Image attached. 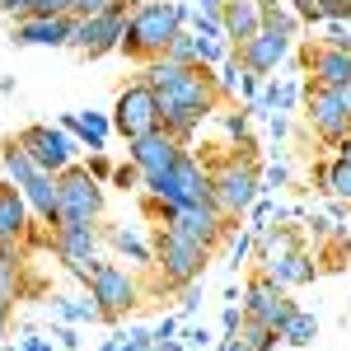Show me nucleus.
Listing matches in <instances>:
<instances>
[{
	"instance_id": "nucleus-1",
	"label": "nucleus",
	"mask_w": 351,
	"mask_h": 351,
	"mask_svg": "<svg viewBox=\"0 0 351 351\" xmlns=\"http://www.w3.org/2000/svg\"><path fill=\"white\" fill-rule=\"evenodd\" d=\"M216 104H220L216 71H206V66H188V71H183L173 84H164V89H160L164 132H169L178 145H183V150H188L192 136H197V127L216 112Z\"/></svg>"
},
{
	"instance_id": "nucleus-2",
	"label": "nucleus",
	"mask_w": 351,
	"mask_h": 351,
	"mask_svg": "<svg viewBox=\"0 0 351 351\" xmlns=\"http://www.w3.org/2000/svg\"><path fill=\"white\" fill-rule=\"evenodd\" d=\"M188 14H192L188 0H145V5H136L132 19H127L122 52L132 56V61H141V66L164 56V47L188 28Z\"/></svg>"
},
{
	"instance_id": "nucleus-3",
	"label": "nucleus",
	"mask_w": 351,
	"mask_h": 351,
	"mask_svg": "<svg viewBox=\"0 0 351 351\" xmlns=\"http://www.w3.org/2000/svg\"><path fill=\"white\" fill-rule=\"evenodd\" d=\"M145 216L150 220H160L164 230H173V234H183V239L192 243H202V248H211L216 253L220 243L230 239V230H234V220L220 211L216 202H192V206H164L160 197H150L145 192Z\"/></svg>"
},
{
	"instance_id": "nucleus-4",
	"label": "nucleus",
	"mask_w": 351,
	"mask_h": 351,
	"mask_svg": "<svg viewBox=\"0 0 351 351\" xmlns=\"http://www.w3.org/2000/svg\"><path fill=\"white\" fill-rule=\"evenodd\" d=\"M211 263V248H202V243L183 239V234H173V230H164L155 234V286L160 291H188L202 281V271Z\"/></svg>"
},
{
	"instance_id": "nucleus-5",
	"label": "nucleus",
	"mask_w": 351,
	"mask_h": 351,
	"mask_svg": "<svg viewBox=\"0 0 351 351\" xmlns=\"http://www.w3.org/2000/svg\"><path fill=\"white\" fill-rule=\"evenodd\" d=\"M211 178H216L211 202H216L230 220L248 216L253 202L263 197V173H258V155H253V150H243V155H225V160L211 169Z\"/></svg>"
},
{
	"instance_id": "nucleus-6",
	"label": "nucleus",
	"mask_w": 351,
	"mask_h": 351,
	"mask_svg": "<svg viewBox=\"0 0 351 351\" xmlns=\"http://www.w3.org/2000/svg\"><path fill=\"white\" fill-rule=\"evenodd\" d=\"M141 192H150V197H160L164 206H192V202H211V192H216V178H211V164L202 160V155H192L183 150L169 173L160 178H150Z\"/></svg>"
},
{
	"instance_id": "nucleus-7",
	"label": "nucleus",
	"mask_w": 351,
	"mask_h": 351,
	"mask_svg": "<svg viewBox=\"0 0 351 351\" xmlns=\"http://www.w3.org/2000/svg\"><path fill=\"white\" fill-rule=\"evenodd\" d=\"M52 248H56V258L66 263V271L89 286V276H94L99 258H104V225L99 220H56Z\"/></svg>"
},
{
	"instance_id": "nucleus-8",
	"label": "nucleus",
	"mask_w": 351,
	"mask_h": 351,
	"mask_svg": "<svg viewBox=\"0 0 351 351\" xmlns=\"http://www.w3.org/2000/svg\"><path fill=\"white\" fill-rule=\"evenodd\" d=\"M141 281H136L132 267H122V263H108V258H99V267L89 276V300L99 304V314H104V324H117V319H127L136 304H141Z\"/></svg>"
},
{
	"instance_id": "nucleus-9",
	"label": "nucleus",
	"mask_w": 351,
	"mask_h": 351,
	"mask_svg": "<svg viewBox=\"0 0 351 351\" xmlns=\"http://www.w3.org/2000/svg\"><path fill=\"white\" fill-rule=\"evenodd\" d=\"M164 117H160V94L150 89V84L136 75L117 99H112V132L122 136V141H141V136L160 132Z\"/></svg>"
},
{
	"instance_id": "nucleus-10",
	"label": "nucleus",
	"mask_w": 351,
	"mask_h": 351,
	"mask_svg": "<svg viewBox=\"0 0 351 351\" xmlns=\"http://www.w3.org/2000/svg\"><path fill=\"white\" fill-rule=\"evenodd\" d=\"M127 19H132V10H104V14H84V19H75L71 47H75L84 61H99V56L117 52V47H122V38H127Z\"/></svg>"
},
{
	"instance_id": "nucleus-11",
	"label": "nucleus",
	"mask_w": 351,
	"mask_h": 351,
	"mask_svg": "<svg viewBox=\"0 0 351 351\" xmlns=\"http://www.w3.org/2000/svg\"><path fill=\"white\" fill-rule=\"evenodd\" d=\"M56 188H61V220H104V183L84 164L56 173Z\"/></svg>"
},
{
	"instance_id": "nucleus-12",
	"label": "nucleus",
	"mask_w": 351,
	"mask_h": 351,
	"mask_svg": "<svg viewBox=\"0 0 351 351\" xmlns=\"http://www.w3.org/2000/svg\"><path fill=\"white\" fill-rule=\"evenodd\" d=\"M304 127L332 150V145L351 132V117H347V108H342V94H337V89H324V84H304Z\"/></svg>"
},
{
	"instance_id": "nucleus-13",
	"label": "nucleus",
	"mask_w": 351,
	"mask_h": 351,
	"mask_svg": "<svg viewBox=\"0 0 351 351\" xmlns=\"http://www.w3.org/2000/svg\"><path fill=\"white\" fill-rule=\"evenodd\" d=\"M19 145H24L33 164L38 169H47V173H66L71 164H75V150H80V141L71 132H61V127H47V122H33L19 132Z\"/></svg>"
},
{
	"instance_id": "nucleus-14",
	"label": "nucleus",
	"mask_w": 351,
	"mask_h": 351,
	"mask_svg": "<svg viewBox=\"0 0 351 351\" xmlns=\"http://www.w3.org/2000/svg\"><path fill=\"white\" fill-rule=\"evenodd\" d=\"M243 319H258V324H271L276 332H281V324L295 314L300 304L291 295H286V286H276L267 271H253L248 276V286H243Z\"/></svg>"
},
{
	"instance_id": "nucleus-15",
	"label": "nucleus",
	"mask_w": 351,
	"mask_h": 351,
	"mask_svg": "<svg viewBox=\"0 0 351 351\" xmlns=\"http://www.w3.org/2000/svg\"><path fill=\"white\" fill-rule=\"evenodd\" d=\"M291 47H295V38H286V33H276V28H258V38H248L243 47H234V56L243 61V71H253V75L267 80L276 66L291 61Z\"/></svg>"
},
{
	"instance_id": "nucleus-16",
	"label": "nucleus",
	"mask_w": 351,
	"mask_h": 351,
	"mask_svg": "<svg viewBox=\"0 0 351 351\" xmlns=\"http://www.w3.org/2000/svg\"><path fill=\"white\" fill-rule=\"evenodd\" d=\"M75 14H19L14 19V43L19 47H71Z\"/></svg>"
},
{
	"instance_id": "nucleus-17",
	"label": "nucleus",
	"mask_w": 351,
	"mask_h": 351,
	"mask_svg": "<svg viewBox=\"0 0 351 351\" xmlns=\"http://www.w3.org/2000/svg\"><path fill=\"white\" fill-rule=\"evenodd\" d=\"M178 155H183V145L164 132V127H160V132H150V136H141V141H127V160L141 169V178H145V183H150V178H160V173H169Z\"/></svg>"
},
{
	"instance_id": "nucleus-18",
	"label": "nucleus",
	"mask_w": 351,
	"mask_h": 351,
	"mask_svg": "<svg viewBox=\"0 0 351 351\" xmlns=\"http://www.w3.org/2000/svg\"><path fill=\"white\" fill-rule=\"evenodd\" d=\"M258 271H267L276 286L295 291V286H309V281L319 276V263H314V253L300 243V248H286V253H267V258H258Z\"/></svg>"
},
{
	"instance_id": "nucleus-19",
	"label": "nucleus",
	"mask_w": 351,
	"mask_h": 351,
	"mask_svg": "<svg viewBox=\"0 0 351 351\" xmlns=\"http://www.w3.org/2000/svg\"><path fill=\"white\" fill-rule=\"evenodd\" d=\"M33 211H28L24 192L14 188L10 178H0V239L5 243H28L33 239Z\"/></svg>"
},
{
	"instance_id": "nucleus-20",
	"label": "nucleus",
	"mask_w": 351,
	"mask_h": 351,
	"mask_svg": "<svg viewBox=\"0 0 351 351\" xmlns=\"http://www.w3.org/2000/svg\"><path fill=\"white\" fill-rule=\"evenodd\" d=\"M220 28H225L230 47H243V43L258 38V28H263V0H225Z\"/></svg>"
},
{
	"instance_id": "nucleus-21",
	"label": "nucleus",
	"mask_w": 351,
	"mask_h": 351,
	"mask_svg": "<svg viewBox=\"0 0 351 351\" xmlns=\"http://www.w3.org/2000/svg\"><path fill=\"white\" fill-rule=\"evenodd\" d=\"M304 99V84L295 80V75H267L263 80V99L253 104L258 112H291Z\"/></svg>"
},
{
	"instance_id": "nucleus-22",
	"label": "nucleus",
	"mask_w": 351,
	"mask_h": 351,
	"mask_svg": "<svg viewBox=\"0 0 351 351\" xmlns=\"http://www.w3.org/2000/svg\"><path fill=\"white\" fill-rule=\"evenodd\" d=\"M61 132H71L80 145H89V150H104L112 136V117H104V112H71L66 122H61Z\"/></svg>"
},
{
	"instance_id": "nucleus-23",
	"label": "nucleus",
	"mask_w": 351,
	"mask_h": 351,
	"mask_svg": "<svg viewBox=\"0 0 351 351\" xmlns=\"http://www.w3.org/2000/svg\"><path fill=\"white\" fill-rule=\"evenodd\" d=\"M314 183H319V192H328L332 202H347L351 206V164L342 160V155L314 164Z\"/></svg>"
},
{
	"instance_id": "nucleus-24",
	"label": "nucleus",
	"mask_w": 351,
	"mask_h": 351,
	"mask_svg": "<svg viewBox=\"0 0 351 351\" xmlns=\"http://www.w3.org/2000/svg\"><path fill=\"white\" fill-rule=\"evenodd\" d=\"M104 243H112L117 253H127L136 267H150V263H155V243H145V234H136V230L108 225V230H104Z\"/></svg>"
},
{
	"instance_id": "nucleus-25",
	"label": "nucleus",
	"mask_w": 351,
	"mask_h": 351,
	"mask_svg": "<svg viewBox=\"0 0 351 351\" xmlns=\"http://www.w3.org/2000/svg\"><path fill=\"white\" fill-rule=\"evenodd\" d=\"M314 337H319V319H314L309 309H295V314L281 324V342H286V347H309Z\"/></svg>"
},
{
	"instance_id": "nucleus-26",
	"label": "nucleus",
	"mask_w": 351,
	"mask_h": 351,
	"mask_svg": "<svg viewBox=\"0 0 351 351\" xmlns=\"http://www.w3.org/2000/svg\"><path fill=\"white\" fill-rule=\"evenodd\" d=\"M263 28H276V33H286V38H295L300 28V19H295V10H286L281 0H263Z\"/></svg>"
},
{
	"instance_id": "nucleus-27",
	"label": "nucleus",
	"mask_w": 351,
	"mask_h": 351,
	"mask_svg": "<svg viewBox=\"0 0 351 351\" xmlns=\"http://www.w3.org/2000/svg\"><path fill=\"white\" fill-rule=\"evenodd\" d=\"M239 337L253 351H276V342H281V332H276L271 324H258V319H243V324H239Z\"/></svg>"
},
{
	"instance_id": "nucleus-28",
	"label": "nucleus",
	"mask_w": 351,
	"mask_h": 351,
	"mask_svg": "<svg viewBox=\"0 0 351 351\" xmlns=\"http://www.w3.org/2000/svg\"><path fill=\"white\" fill-rule=\"evenodd\" d=\"M164 56H169V61H178V66H197V33L183 28V33L164 47Z\"/></svg>"
},
{
	"instance_id": "nucleus-29",
	"label": "nucleus",
	"mask_w": 351,
	"mask_h": 351,
	"mask_svg": "<svg viewBox=\"0 0 351 351\" xmlns=\"http://www.w3.org/2000/svg\"><path fill=\"white\" fill-rule=\"evenodd\" d=\"M108 183H112V188H122V192H141V188H145V178H141V169H136L132 160H127V164H117Z\"/></svg>"
},
{
	"instance_id": "nucleus-30",
	"label": "nucleus",
	"mask_w": 351,
	"mask_h": 351,
	"mask_svg": "<svg viewBox=\"0 0 351 351\" xmlns=\"http://www.w3.org/2000/svg\"><path fill=\"white\" fill-rule=\"evenodd\" d=\"M324 24H351V0H319Z\"/></svg>"
},
{
	"instance_id": "nucleus-31",
	"label": "nucleus",
	"mask_w": 351,
	"mask_h": 351,
	"mask_svg": "<svg viewBox=\"0 0 351 351\" xmlns=\"http://www.w3.org/2000/svg\"><path fill=\"white\" fill-rule=\"evenodd\" d=\"M220 122H225V132L234 136V141H239L243 150H253V141H248V112H225Z\"/></svg>"
},
{
	"instance_id": "nucleus-32",
	"label": "nucleus",
	"mask_w": 351,
	"mask_h": 351,
	"mask_svg": "<svg viewBox=\"0 0 351 351\" xmlns=\"http://www.w3.org/2000/svg\"><path fill=\"white\" fill-rule=\"evenodd\" d=\"M234 99H243V104L253 108V104L263 99V75H253V71H243V75H239V94H234Z\"/></svg>"
},
{
	"instance_id": "nucleus-33",
	"label": "nucleus",
	"mask_w": 351,
	"mask_h": 351,
	"mask_svg": "<svg viewBox=\"0 0 351 351\" xmlns=\"http://www.w3.org/2000/svg\"><path fill=\"white\" fill-rule=\"evenodd\" d=\"M28 14H75V0H33Z\"/></svg>"
},
{
	"instance_id": "nucleus-34",
	"label": "nucleus",
	"mask_w": 351,
	"mask_h": 351,
	"mask_svg": "<svg viewBox=\"0 0 351 351\" xmlns=\"http://www.w3.org/2000/svg\"><path fill=\"white\" fill-rule=\"evenodd\" d=\"M104 10H127L122 0H75V19H84V14H104Z\"/></svg>"
},
{
	"instance_id": "nucleus-35",
	"label": "nucleus",
	"mask_w": 351,
	"mask_h": 351,
	"mask_svg": "<svg viewBox=\"0 0 351 351\" xmlns=\"http://www.w3.org/2000/svg\"><path fill=\"white\" fill-rule=\"evenodd\" d=\"M286 183H291V169L286 164H271L267 173H263V192H281Z\"/></svg>"
},
{
	"instance_id": "nucleus-36",
	"label": "nucleus",
	"mask_w": 351,
	"mask_h": 351,
	"mask_svg": "<svg viewBox=\"0 0 351 351\" xmlns=\"http://www.w3.org/2000/svg\"><path fill=\"white\" fill-rule=\"evenodd\" d=\"M291 10H295L300 24H324V14H319V0H291Z\"/></svg>"
},
{
	"instance_id": "nucleus-37",
	"label": "nucleus",
	"mask_w": 351,
	"mask_h": 351,
	"mask_svg": "<svg viewBox=\"0 0 351 351\" xmlns=\"http://www.w3.org/2000/svg\"><path fill=\"white\" fill-rule=\"evenodd\" d=\"M328 47H337V52H351V24H328Z\"/></svg>"
},
{
	"instance_id": "nucleus-38",
	"label": "nucleus",
	"mask_w": 351,
	"mask_h": 351,
	"mask_svg": "<svg viewBox=\"0 0 351 351\" xmlns=\"http://www.w3.org/2000/svg\"><path fill=\"white\" fill-rule=\"evenodd\" d=\"M84 169H89V173H94V178H99V183H108V178H112V169H117V164H112L108 155H99V150H94V155H89V164H84Z\"/></svg>"
},
{
	"instance_id": "nucleus-39",
	"label": "nucleus",
	"mask_w": 351,
	"mask_h": 351,
	"mask_svg": "<svg viewBox=\"0 0 351 351\" xmlns=\"http://www.w3.org/2000/svg\"><path fill=\"white\" fill-rule=\"evenodd\" d=\"M239 324H243V304H225V314H220V328H225V337H230V332H239Z\"/></svg>"
},
{
	"instance_id": "nucleus-40",
	"label": "nucleus",
	"mask_w": 351,
	"mask_h": 351,
	"mask_svg": "<svg viewBox=\"0 0 351 351\" xmlns=\"http://www.w3.org/2000/svg\"><path fill=\"white\" fill-rule=\"evenodd\" d=\"M267 132H271V141H286V132H291L286 112H267Z\"/></svg>"
},
{
	"instance_id": "nucleus-41",
	"label": "nucleus",
	"mask_w": 351,
	"mask_h": 351,
	"mask_svg": "<svg viewBox=\"0 0 351 351\" xmlns=\"http://www.w3.org/2000/svg\"><path fill=\"white\" fill-rule=\"evenodd\" d=\"M216 351H253V347L243 342L239 332H230V337H220V347H216Z\"/></svg>"
},
{
	"instance_id": "nucleus-42",
	"label": "nucleus",
	"mask_w": 351,
	"mask_h": 351,
	"mask_svg": "<svg viewBox=\"0 0 351 351\" xmlns=\"http://www.w3.org/2000/svg\"><path fill=\"white\" fill-rule=\"evenodd\" d=\"M28 5H33V0H0V10H5V14H14V19L28 14Z\"/></svg>"
},
{
	"instance_id": "nucleus-43",
	"label": "nucleus",
	"mask_w": 351,
	"mask_h": 351,
	"mask_svg": "<svg viewBox=\"0 0 351 351\" xmlns=\"http://www.w3.org/2000/svg\"><path fill=\"white\" fill-rule=\"evenodd\" d=\"M192 10H202V14H216V19H220V10H225V0H192Z\"/></svg>"
},
{
	"instance_id": "nucleus-44",
	"label": "nucleus",
	"mask_w": 351,
	"mask_h": 351,
	"mask_svg": "<svg viewBox=\"0 0 351 351\" xmlns=\"http://www.w3.org/2000/svg\"><path fill=\"white\" fill-rule=\"evenodd\" d=\"M183 342H188V347H206V328H188Z\"/></svg>"
},
{
	"instance_id": "nucleus-45",
	"label": "nucleus",
	"mask_w": 351,
	"mask_h": 351,
	"mask_svg": "<svg viewBox=\"0 0 351 351\" xmlns=\"http://www.w3.org/2000/svg\"><path fill=\"white\" fill-rule=\"evenodd\" d=\"M197 304H202V295H197V286H188V291H183V314H192Z\"/></svg>"
},
{
	"instance_id": "nucleus-46",
	"label": "nucleus",
	"mask_w": 351,
	"mask_h": 351,
	"mask_svg": "<svg viewBox=\"0 0 351 351\" xmlns=\"http://www.w3.org/2000/svg\"><path fill=\"white\" fill-rule=\"evenodd\" d=\"M337 94H342V108H347V117H351V84H342Z\"/></svg>"
}]
</instances>
